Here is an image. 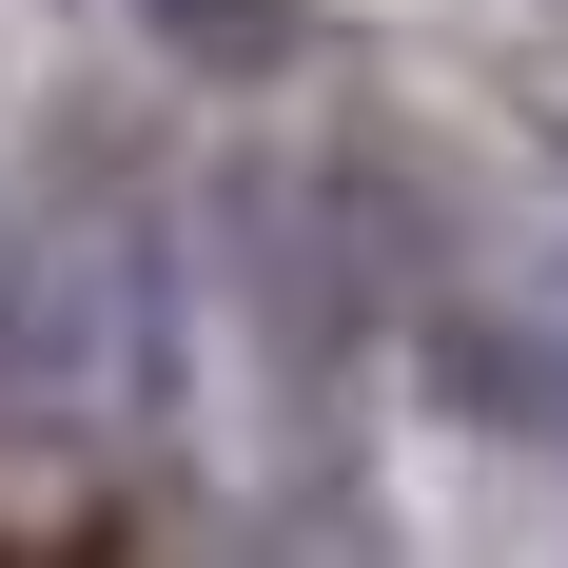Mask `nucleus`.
I'll return each instance as SVG.
<instances>
[]
</instances>
